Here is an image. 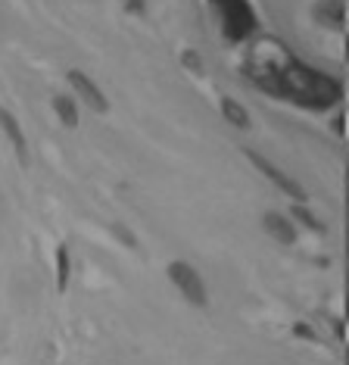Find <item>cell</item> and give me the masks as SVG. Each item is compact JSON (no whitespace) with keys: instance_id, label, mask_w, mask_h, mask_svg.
<instances>
[{"instance_id":"1","label":"cell","mask_w":349,"mask_h":365,"mask_svg":"<svg viewBox=\"0 0 349 365\" xmlns=\"http://www.w3.org/2000/svg\"><path fill=\"white\" fill-rule=\"evenodd\" d=\"M244 72L265 94L309 106V110H328V106L340 103V97H343V85L334 76L318 72L312 66H306L303 60H296L287 51L284 41L278 38L249 41L246 56H244Z\"/></svg>"},{"instance_id":"2","label":"cell","mask_w":349,"mask_h":365,"mask_svg":"<svg viewBox=\"0 0 349 365\" xmlns=\"http://www.w3.org/2000/svg\"><path fill=\"white\" fill-rule=\"evenodd\" d=\"M212 10L219 16L222 35L228 38L231 44H246V41L256 35L259 16H256L249 0H212Z\"/></svg>"},{"instance_id":"3","label":"cell","mask_w":349,"mask_h":365,"mask_svg":"<svg viewBox=\"0 0 349 365\" xmlns=\"http://www.w3.org/2000/svg\"><path fill=\"white\" fill-rule=\"evenodd\" d=\"M169 278H172V284L184 294V300L187 303H194V306H206V284H203V278H199V272L194 269L190 262H172L169 265Z\"/></svg>"},{"instance_id":"4","label":"cell","mask_w":349,"mask_h":365,"mask_svg":"<svg viewBox=\"0 0 349 365\" xmlns=\"http://www.w3.org/2000/svg\"><path fill=\"white\" fill-rule=\"evenodd\" d=\"M246 156H249V160H253L256 169H259V172H262V175L269 178V181H274V185H278L281 190H284V194H290L296 203H306V187L299 185V181H293V178L287 175V172H281L278 165L269 163V160H265V156H259V153H253V150H249Z\"/></svg>"},{"instance_id":"5","label":"cell","mask_w":349,"mask_h":365,"mask_svg":"<svg viewBox=\"0 0 349 365\" xmlns=\"http://www.w3.org/2000/svg\"><path fill=\"white\" fill-rule=\"evenodd\" d=\"M69 85L75 88V94H78L81 101L90 106V110H97V113H106V110H110V103H106L103 91H100L81 69H72V72H69Z\"/></svg>"},{"instance_id":"6","label":"cell","mask_w":349,"mask_h":365,"mask_svg":"<svg viewBox=\"0 0 349 365\" xmlns=\"http://www.w3.org/2000/svg\"><path fill=\"white\" fill-rule=\"evenodd\" d=\"M265 231L274 237V240H281V244H293L296 240V228H293V222H287L281 212H265Z\"/></svg>"},{"instance_id":"7","label":"cell","mask_w":349,"mask_h":365,"mask_svg":"<svg viewBox=\"0 0 349 365\" xmlns=\"http://www.w3.org/2000/svg\"><path fill=\"white\" fill-rule=\"evenodd\" d=\"M0 128L6 131L10 144L16 147V156H19V160H25V135H22L19 122H16V115H13L10 110H4V106H0Z\"/></svg>"},{"instance_id":"8","label":"cell","mask_w":349,"mask_h":365,"mask_svg":"<svg viewBox=\"0 0 349 365\" xmlns=\"http://www.w3.org/2000/svg\"><path fill=\"white\" fill-rule=\"evenodd\" d=\"M315 16L318 22H324L328 29H343V0H324V4L315 6Z\"/></svg>"},{"instance_id":"9","label":"cell","mask_w":349,"mask_h":365,"mask_svg":"<svg viewBox=\"0 0 349 365\" xmlns=\"http://www.w3.org/2000/svg\"><path fill=\"white\" fill-rule=\"evenodd\" d=\"M222 115L234 128H249V113L234 101V97H222Z\"/></svg>"},{"instance_id":"10","label":"cell","mask_w":349,"mask_h":365,"mask_svg":"<svg viewBox=\"0 0 349 365\" xmlns=\"http://www.w3.org/2000/svg\"><path fill=\"white\" fill-rule=\"evenodd\" d=\"M53 110H56V115H60V122H63V125H69V128L78 125V110H75L72 97L56 94V97H53Z\"/></svg>"},{"instance_id":"11","label":"cell","mask_w":349,"mask_h":365,"mask_svg":"<svg viewBox=\"0 0 349 365\" xmlns=\"http://www.w3.org/2000/svg\"><path fill=\"white\" fill-rule=\"evenodd\" d=\"M69 272H72L69 250H66V247H56V287H60V290L69 287Z\"/></svg>"},{"instance_id":"12","label":"cell","mask_w":349,"mask_h":365,"mask_svg":"<svg viewBox=\"0 0 349 365\" xmlns=\"http://www.w3.org/2000/svg\"><path fill=\"white\" fill-rule=\"evenodd\" d=\"M293 219H296V222H303V225H306V228H312V231H324V222L315 219V215L306 210L303 203H293Z\"/></svg>"},{"instance_id":"13","label":"cell","mask_w":349,"mask_h":365,"mask_svg":"<svg viewBox=\"0 0 349 365\" xmlns=\"http://www.w3.org/2000/svg\"><path fill=\"white\" fill-rule=\"evenodd\" d=\"M184 66H187V69H194L197 72V76H199V72H203V60H199V56L197 53H184Z\"/></svg>"}]
</instances>
